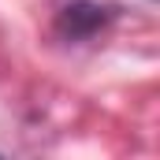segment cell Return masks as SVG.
I'll return each instance as SVG.
<instances>
[{"label": "cell", "instance_id": "6da1fadb", "mask_svg": "<svg viewBox=\"0 0 160 160\" xmlns=\"http://www.w3.org/2000/svg\"><path fill=\"white\" fill-rule=\"evenodd\" d=\"M116 8L112 4H97V0H71L56 11V34L63 41H89L112 22Z\"/></svg>", "mask_w": 160, "mask_h": 160}]
</instances>
